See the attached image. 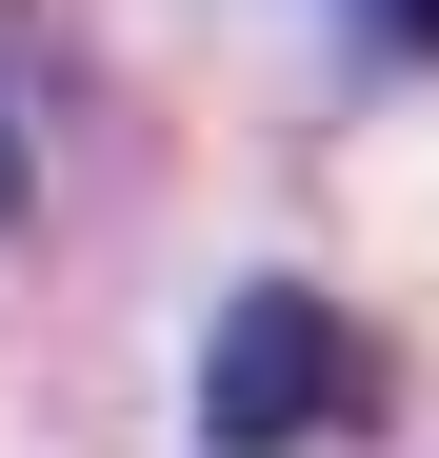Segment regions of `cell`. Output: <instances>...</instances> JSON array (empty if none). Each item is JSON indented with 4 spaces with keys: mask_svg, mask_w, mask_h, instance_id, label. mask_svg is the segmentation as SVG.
Segmentation results:
<instances>
[{
    "mask_svg": "<svg viewBox=\"0 0 439 458\" xmlns=\"http://www.w3.org/2000/svg\"><path fill=\"white\" fill-rule=\"evenodd\" d=\"M340 21L380 40V60H439V0H340Z\"/></svg>",
    "mask_w": 439,
    "mask_h": 458,
    "instance_id": "2",
    "label": "cell"
},
{
    "mask_svg": "<svg viewBox=\"0 0 439 458\" xmlns=\"http://www.w3.org/2000/svg\"><path fill=\"white\" fill-rule=\"evenodd\" d=\"M0 219H21V140H0Z\"/></svg>",
    "mask_w": 439,
    "mask_h": 458,
    "instance_id": "3",
    "label": "cell"
},
{
    "mask_svg": "<svg viewBox=\"0 0 439 458\" xmlns=\"http://www.w3.org/2000/svg\"><path fill=\"white\" fill-rule=\"evenodd\" d=\"M380 419V339L340 319L320 279H240L200 339V438L220 458H300V438H359Z\"/></svg>",
    "mask_w": 439,
    "mask_h": 458,
    "instance_id": "1",
    "label": "cell"
}]
</instances>
